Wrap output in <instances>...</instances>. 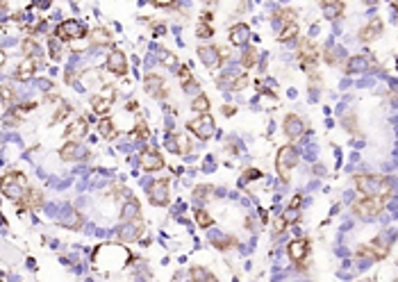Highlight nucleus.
<instances>
[{"label": "nucleus", "mask_w": 398, "mask_h": 282, "mask_svg": "<svg viewBox=\"0 0 398 282\" xmlns=\"http://www.w3.org/2000/svg\"><path fill=\"white\" fill-rule=\"evenodd\" d=\"M355 187L362 196H378L385 201L391 191V180L382 176H355Z\"/></svg>", "instance_id": "1"}, {"label": "nucleus", "mask_w": 398, "mask_h": 282, "mask_svg": "<svg viewBox=\"0 0 398 282\" xmlns=\"http://www.w3.org/2000/svg\"><path fill=\"white\" fill-rule=\"evenodd\" d=\"M25 191H27V180L23 173L9 171L0 178V193H3V196L12 198V201H21Z\"/></svg>", "instance_id": "2"}, {"label": "nucleus", "mask_w": 398, "mask_h": 282, "mask_svg": "<svg viewBox=\"0 0 398 282\" xmlns=\"http://www.w3.org/2000/svg\"><path fill=\"white\" fill-rule=\"evenodd\" d=\"M296 164H298V150L291 144L282 146V148L278 150V157H275V168H278V176L282 178L285 182L291 180V171L296 168Z\"/></svg>", "instance_id": "3"}, {"label": "nucleus", "mask_w": 398, "mask_h": 282, "mask_svg": "<svg viewBox=\"0 0 398 282\" xmlns=\"http://www.w3.org/2000/svg\"><path fill=\"white\" fill-rule=\"evenodd\" d=\"M385 207V201L378 196H360L353 203V212L360 218H376Z\"/></svg>", "instance_id": "4"}, {"label": "nucleus", "mask_w": 398, "mask_h": 282, "mask_svg": "<svg viewBox=\"0 0 398 282\" xmlns=\"http://www.w3.org/2000/svg\"><path fill=\"white\" fill-rule=\"evenodd\" d=\"M87 32L84 27H82V23H77L75 18H66V21H62L60 25L55 27V39L60 43H66V41H77V39H82Z\"/></svg>", "instance_id": "5"}, {"label": "nucleus", "mask_w": 398, "mask_h": 282, "mask_svg": "<svg viewBox=\"0 0 398 282\" xmlns=\"http://www.w3.org/2000/svg\"><path fill=\"white\" fill-rule=\"evenodd\" d=\"M187 128H189V132L196 134V137L203 139V141H207V139L214 137V119H212L210 114H201L198 119L189 121Z\"/></svg>", "instance_id": "6"}, {"label": "nucleus", "mask_w": 398, "mask_h": 282, "mask_svg": "<svg viewBox=\"0 0 398 282\" xmlns=\"http://www.w3.org/2000/svg\"><path fill=\"white\" fill-rule=\"evenodd\" d=\"M148 201L153 205L162 207V205H168V180H153V184L148 187Z\"/></svg>", "instance_id": "7"}, {"label": "nucleus", "mask_w": 398, "mask_h": 282, "mask_svg": "<svg viewBox=\"0 0 398 282\" xmlns=\"http://www.w3.org/2000/svg\"><path fill=\"white\" fill-rule=\"evenodd\" d=\"M298 60H300V66H303L305 71L314 73V66H317V62H319L317 46H314L312 41H303V46H300V52H298Z\"/></svg>", "instance_id": "8"}, {"label": "nucleus", "mask_w": 398, "mask_h": 282, "mask_svg": "<svg viewBox=\"0 0 398 282\" xmlns=\"http://www.w3.org/2000/svg\"><path fill=\"white\" fill-rule=\"evenodd\" d=\"M43 205V193L39 191L37 187H27V191L23 193L21 201H16V210L23 212V210H39Z\"/></svg>", "instance_id": "9"}, {"label": "nucleus", "mask_w": 398, "mask_h": 282, "mask_svg": "<svg viewBox=\"0 0 398 282\" xmlns=\"http://www.w3.org/2000/svg\"><path fill=\"white\" fill-rule=\"evenodd\" d=\"M144 84L153 98H166V84H164V77L159 73H148L144 77Z\"/></svg>", "instance_id": "10"}, {"label": "nucleus", "mask_w": 398, "mask_h": 282, "mask_svg": "<svg viewBox=\"0 0 398 282\" xmlns=\"http://www.w3.org/2000/svg\"><path fill=\"white\" fill-rule=\"evenodd\" d=\"M107 69H109V73H114V75H119V77L128 73V60H125V55L119 50V48L109 50V55H107Z\"/></svg>", "instance_id": "11"}, {"label": "nucleus", "mask_w": 398, "mask_h": 282, "mask_svg": "<svg viewBox=\"0 0 398 282\" xmlns=\"http://www.w3.org/2000/svg\"><path fill=\"white\" fill-rule=\"evenodd\" d=\"M309 248H312V244H309V239H305V237H300V239H294L291 244L287 246V252H289V257L294 262H303L305 257L309 255Z\"/></svg>", "instance_id": "12"}, {"label": "nucleus", "mask_w": 398, "mask_h": 282, "mask_svg": "<svg viewBox=\"0 0 398 282\" xmlns=\"http://www.w3.org/2000/svg\"><path fill=\"white\" fill-rule=\"evenodd\" d=\"M282 130L289 139H298L300 134H305V123L300 116L296 114H287L285 116V123H282Z\"/></svg>", "instance_id": "13"}, {"label": "nucleus", "mask_w": 398, "mask_h": 282, "mask_svg": "<svg viewBox=\"0 0 398 282\" xmlns=\"http://www.w3.org/2000/svg\"><path fill=\"white\" fill-rule=\"evenodd\" d=\"M37 69H39V60H37V57H25V60H23L21 64L16 66V73H14V77H16L18 82H27L37 73Z\"/></svg>", "instance_id": "14"}, {"label": "nucleus", "mask_w": 398, "mask_h": 282, "mask_svg": "<svg viewBox=\"0 0 398 282\" xmlns=\"http://www.w3.org/2000/svg\"><path fill=\"white\" fill-rule=\"evenodd\" d=\"M382 32H385V23H382V18H371V21L360 30V39L362 41H373V39L382 37Z\"/></svg>", "instance_id": "15"}, {"label": "nucleus", "mask_w": 398, "mask_h": 282, "mask_svg": "<svg viewBox=\"0 0 398 282\" xmlns=\"http://www.w3.org/2000/svg\"><path fill=\"white\" fill-rule=\"evenodd\" d=\"M114 98H116V94H114V89H111V87H109V94H105V96L96 94L94 98H91V109H94L96 114L105 116V114H107V111H109L111 103H114Z\"/></svg>", "instance_id": "16"}, {"label": "nucleus", "mask_w": 398, "mask_h": 282, "mask_svg": "<svg viewBox=\"0 0 398 282\" xmlns=\"http://www.w3.org/2000/svg\"><path fill=\"white\" fill-rule=\"evenodd\" d=\"M166 146H168V150H173V153H182V155H189V153H191V141L184 137V134H180V132L168 134Z\"/></svg>", "instance_id": "17"}, {"label": "nucleus", "mask_w": 398, "mask_h": 282, "mask_svg": "<svg viewBox=\"0 0 398 282\" xmlns=\"http://www.w3.org/2000/svg\"><path fill=\"white\" fill-rule=\"evenodd\" d=\"M141 166H144V171H148V173L159 171V168H164V157L157 150H146L141 155Z\"/></svg>", "instance_id": "18"}, {"label": "nucleus", "mask_w": 398, "mask_h": 282, "mask_svg": "<svg viewBox=\"0 0 398 282\" xmlns=\"http://www.w3.org/2000/svg\"><path fill=\"white\" fill-rule=\"evenodd\" d=\"M121 218L125 223H141V207H139L137 198H130L128 203L123 205V212H121Z\"/></svg>", "instance_id": "19"}, {"label": "nucleus", "mask_w": 398, "mask_h": 282, "mask_svg": "<svg viewBox=\"0 0 398 282\" xmlns=\"http://www.w3.org/2000/svg\"><path fill=\"white\" fill-rule=\"evenodd\" d=\"M230 41L235 46H246L250 41V27L246 23H237V25L230 27Z\"/></svg>", "instance_id": "20"}, {"label": "nucleus", "mask_w": 398, "mask_h": 282, "mask_svg": "<svg viewBox=\"0 0 398 282\" xmlns=\"http://www.w3.org/2000/svg\"><path fill=\"white\" fill-rule=\"evenodd\" d=\"M360 252L362 257H373V260H382L387 255V246L382 241H371V244H364L360 246Z\"/></svg>", "instance_id": "21"}, {"label": "nucleus", "mask_w": 398, "mask_h": 282, "mask_svg": "<svg viewBox=\"0 0 398 282\" xmlns=\"http://www.w3.org/2000/svg\"><path fill=\"white\" fill-rule=\"evenodd\" d=\"M60 157L64 162H75L77 157H84V150H82V146L77 141H66L60 150Z\"/></svg>", "instance_id": "22"}, {"label": "nucleus", "mask_w": 398, "mask_h": 282, "mask_svg": "<svg viewBox=\"0 0 398 282\" xmlns=\"http://www.w3.org/2000/svg\"><path fill=\"white\" fill-rule=\"evenodd\" d=\"M89 43L91 46H109L111 43V32L107 27H94L89 32Z\"/></svg>", "instance_id": "23"}, {"label": "nucleus", "mask_w": 398, "mask_h": 282, "mask_svg": "<svg viewBox=\"0 0 398 282\" xmlns=\"http://www.w3.org/2000/svg\"><path fill=\"white\" fill-rule=\"evenodd\" d=\"M198 57L205 66H216L218 64V48L216 46H201L198 48Z\"/></svg>", "instance_id": "24"}, {"label": "nucleus", "mask_w": 398, "mask_h": 282, "mask_svg": "<svg viewBox=\"0 0 398 282\" xmlns=\"http://www.w3.org/2000/svg\"><path fill=\"white\" fill-rule=\"evenodd\" d=\"M321 9H323V14H326V18H339L342 12L346 9V5L339 3V0H323Z\"/></svg>", "instance_id": "25"}, {"label": "nucleus", "mask_w": 398, "mask_h": 282, "mask_svg": "<svg viewBox=\"0 0 398 282\" xmlns=\"http://www.w3.org/2000/svg\"><path fill=\"white\" fill-rule=\"evenodd\" d=\"M364 71H366V57L364 55H351L346 60V73L357 75V73H364Z\"/></svg>", "instance_id": "26"}, {"label": "nucleus", "mask_w": 398, "mask_h": 282, "mask_svg": "<svg viewBox=\"0 0 398 282\" xmlns=\"http://www.w3.org/2000/svg\"><path fill=\"white\" fill-rule=\"evenodd\" d=\"M141 230H144L141 223H125V225L119 230V237L123 241H134L139 235H141Z\"/></svg>", "instance_id": "27"}, {"label": "nucleus", "mask_w": 398, "mask_h": 282, "mask_svg": "<svg viewBox=\"0 0 398 282\" xmlns=\"http://www.w3.org/2000/svg\"><path fill=\"white\" fill-rule=\"evenodd\" d=\"M84 134H87V121L84 119H77L75 123L66 130V139L69 141H77V139L84 137Z\"/></svg>", "instance_id": "28"}, {"label": "nucleus", "mask_w": 398, "mask_h": 282, "mask_svg": "<svg viewBox=\"0 0 398 282\" xmlns=\"http://www.w3.org/2000/svg\"><path fill=\"white\" fill-rule=\"evenodd\" d=\"M98 130H100V134H103L105 139H116V137H119V130H116L114 121L107 119V116H103V119H100Z\"/></svg>", "instance_id": "29"}, {"label": "nucleus", "mask_w": 398, "mask_h": 282, "mask_svg": "<svg viewBox=\"0 0 398 282\" xmlns=\"http://www.w3.org/2000/svg\"><path fill=\"white\" fill-rule=\"evenodd\" d=\"M191 109L198 111V114H210V98L205 94H198L191 103Z\"/></svg>", "instance_id": "30"}, {"label": "nucleus", "mask_w": 398, "mask_h": 282, "mask_svg": "<svg viewBox=\"0 0 398 282\" xmlns=\"http://www.w3.org/2000/svg\"><path fill=\"white\" fill-rule=\"evenodd\" d=\"M255 64H257V48L250 46V48H246L244 55H241V66H244V69H253Z\"/></svg>", "instance_id": "31"}, {"label": "nucleus", "mask_w": 398, "mask_h": 282, "mask_svg": "<svg viewBox=\"0 0 398 282\" xmlns=\"http://www.w3.org/2000/svg\"><path fill=\"white\" fill-rule=\"evenodd\" d=\"M298 37V23H287V25L282 27V30H280V41H294V39Z\"/></svg>", "instance_id": "32"}, {"label": "nucleus", "mask_w": 398, "mask_h": 282, "mask_svg": "<svg viewBox=\"0 0 398 282\" xmlns=\"http://www.w3.org/2000/svg\"><path fill=\"white\" fill-rule=\"evenodd\" d=\"M191 282H216V278L207 269L196 266V269H191Z\"/></svg>", "instance_id": "33"}, {"label": "nucleus", "mask_w": 398, "mask_h": 282, "mask_svg": "<svg viewBox=\"0 0 398 282\" xmlns=\"http://www.w3.org/2000/svg\"><path fill=\"white\" fill-rule=\"evenodd\" d=\"M0 103L7 105V107L16 103V91H14L9 84H3V87H0Z\"/></svg>", "instance_id": "34"}, {"label": "nucleus", "mask_w": 398, "mask_h": 282, "mask_svg": "<svg viewBox=\"0 0 398 282\" xmlns=\"http://www.w3.org/2000/svg\"><path fill=\"white\" fill-rule=\"evenodd\" d=\"M37 50H39L37 39H32V37L23 39V43H21V52H23V55H25V57H35Z\"/></svg>", "instance_id": "35"}, {"label": "nucleus", "mask_w": 398, "mask_h": 282, "mask_svg": "<svg viewBox=\"0 0 398 282\" xmlns=\"http://www.w3.org/2000/svg\"><path fill=\"white\" fill-rule=\"evenodd\" d=\"M178 77L182 80L184 89H193V87H196V82H193V75H191V71H189V66H178Z\"/></svg>", "instance_id": "36"}, {"label": "nucleus", "mask_w": 398, "mask_h": 282, "mask_svg": "<svg viewBox=\"0 0 398 282\" xmlns=\"http://www.w3.org/2000/svg\"><path fill=\"white\" fill-rule=\"evenodd\" d=\"M212 191H214V189H212L210 184H201V187L193 189V201H196V203H205L207 196H210Z\"/></svg>", "instance_id": "37"}, {"label": "nucleus", "mask_w": 398, "mask_h": 282, "mask_svg": "<svg viewBox=\"0 0 398 282\" xmlns=\"http://www.w3.org/2000/svg\"><path fill=\"white\" fill-rule=\"evenodd\" d=\"M196 223L201 228H212V225H214V218L203 210V207H198V210H196Z\"/></svg>", "instance_id": "38"}, {"label": "nucleus", "mask_w": 398, "mask_h": 282, "mask_svg": "<svg viewBox=\"0 0 398 282\" xmlns=\"http://www.w3.org/2000/svg\"><path fill=\"white\" fill-rule=\"evenodd\" d=\"M69 114H71V105H69V103H60L57 111L52 114V123H60V121H64Z\"/></svg>", "instance_id": "39"}, {"label": "nucleus", "mask_w": 398, "mask_h": 282, "mask_svg": "<svg viewBox=\"0 0 398 282\" xmlns=\"http://www.w3.org/2000/svg\"><path fill=\"white\" fill-rule=\"evenodd\" d=\"M212 246L221 248V250H228V248L237 246V239H235V237H223V239H212Z\"/></svg>", "instance_id": "40"}, {"label": "nucleus", "mask_w": 398, "mask_h": 282, "mask_svg": "<svg viewBox=\"0 0 398 282\" xmlns=\"http://www.w3.org/2000/svg\"><path fill=\"white\" fill-rule=\"evenodd\" d=\"M48 48H50V57H52V60H55V62L60 60V57H62V48H60V41H57L55 37L48 41Z\"/></svg>", "instance_id": "41"}, {"label": "nucleus", "mask_w": 398, "mask_h": 282, "mask_svg": "<svg viewBox=\"0 0 398 282\" xmlns=\"http://www.w3.org/2000/svg\"><path fill=\"white\" fill-rule=\"evenodd\" d=\"M260 178H262V171H257V168H246V173L241 176V182L248 184V182H253V180H260Z\"/></svg>", "instance_id": "42"}, {"label": "nucleus", "mask_w": 398, "mask_h": 282, "mask_svg": "<svg viewBox=\"0 0 398 282\" xmlns=\"http://www.w3.org/2000/svg\"><path fill=\"white\" fill-rule=\"evenodd\" d=\"M298 216H300V210H296V207H289V210L282 214V218H285V223H287V225H289V223L298 221Z\"/></svg>", "instance_id": "43"}, {"label": "nucleus", "mask_w": 398, "mask_h": 282, "mask_svg": "<svg viewBox=\"0 0 398 282\" xmlns=\"http://www.w3.org/2000/svg\"><path fill=\"white\" fill-rule=\"evenodd\" d=\"M196 35L201 37V39H210L214 32H212V27L207 25V23H198V27H196Z\"/></svg>", "instance_id": "44"}, {"label": "nucleus", "mask_w": 398, "mask_h": 282, "mask_svg": "<svg viewBox=\"0 0 398 282\" xmlns=\"http://www.w3.org/2000/svg\"><path fill=\"white\" fill-rule=\"evenodd\" d=\"M148 125H146L144 123V121H139V123H137V130H134V137H137V139H148Z\"/></svg>", "instance_id": "45"}, {"label": "nucleus", "mask_w": 398, "mask_h": 282, "mask_svg": "<svg viewBox=\"0 0 398 282\" xmlns=\"http://www.w3.org/2000/svg\"><path fill=\"white\" fill-rule=\"evenodd\" d=\"M285 228H287L285 218H282V216H278V218H275V223H273V235H282Z\"/></svg>", "instance_id": "46"}, {"label": "nucleus", "mask_w": 398, "mask_h": 282, "mask_svg": "<svg viewBox=\"0 0 398 282\" xmlns=\"http://www.w3.org/2000/svg\"><path fill=\"white\" fill-rule=\"evenodd\" d=\"M5 123L7 125H16L18 123V109H14V111H9V114H5Z\"/></svg>", "instance_id": "47"}, {"label": "nucleus", "mask_w": 398, "mask_h": 282, "mask_svg": "<svg viewBox=\"0 0 398 282\" xmlns=\"http://www.w3.org/2000/svg\"><path fill=\"white\" fill-rule=\"evenodd\" d=\"M344 125H348V130H351V132H357L355 116H353V114H348V119H346V116H344Z\"/></svg>", "instance_id": "48"}, {"label": "nucleus", "mask_w": 398, "mask_h": 282, "mask_svg": "<svg viewBox=\"0 0 398 282\" xmlns=\"http://www.w3.org/2000/svg\"><path fill=\"white\" fill-rule=\"evenodd\" d=\"M323 60H326L330 66H334V64H337V55H334V50H326V55H323Z\"/></svg>", "instance_id": "49"}, {"label": "nucleus", "mask_w": 398, "mask_h": 282, "mask_svg": "<svg viewBox=\"0 0 398 282\" xmlns=\"http://www.w3.org/2000/svg\"><path fill=\"white\" fill-rule=\"evenodd\" d=\"M300 203H303V196H294V201H291V205H289V207H296V210H298Z\"/></svg>", "instance_id": "50"}, {"label": "nucleus", "mask_w": 398, "mask_h": 282, "mask_svg": "<svg viewBox=\"0 0 398 282\" xmlns=\"http://www.w3.org/2000/svg\"><path fill=\"white\" fill-rule=\"evenodd\" d=\"M223 114H225V116H232V114H235V107H232V105H225V107H223Z\"/></svg>", "instance_id": "51"}, {"label": "nucleus", "mask_w": 398, "mask_h": 282, "mask_svg": "<svg viewBox=\"0 0 398 282\" xmlns=\"http://www.w3.org/2000/svg\"><path fill=\"white\" fill-rule=\"evenodd\" d=\"M32 107H35V103H25V105H21V107H18V109H23V111H30Z\"/></svg>", "instance_id": "52"}, {"label": "nucleus", "mask_w": 398, "mask_h": 282, "mask_svg": "<svg viewBox=\"0 0 398 282\" xmlns=\"http://www.w3.org/2000/svg\"><path fill=\"white\" fill-rule=\"evenodd\" d=\"M5 60H7V55H5V50H0V69H3V64H5Z\"/></svg>", "instance_id": "53"}]
</instances>
